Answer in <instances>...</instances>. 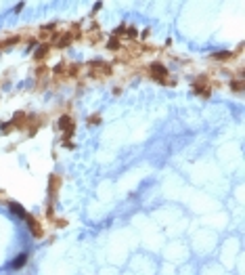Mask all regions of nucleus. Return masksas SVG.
Here are the masks:
<instances>
[{
    "mask_svg": "<svg viewBox=\"0 0 245 275\" xmlns=\"http://www.w3.org/2000/svg\"><path fill=\"white\" fill-rule=\"evenodd\" d=\"M23 263H25V256H21V258H17V260H15L11 267H13V269H17V267H21V265H23Z\"/></svg>",
    "mask_w": 245,
    "mask_h": 275,
    "instance_id": "1",
    "label": "nucleus"
}]
</instances>
